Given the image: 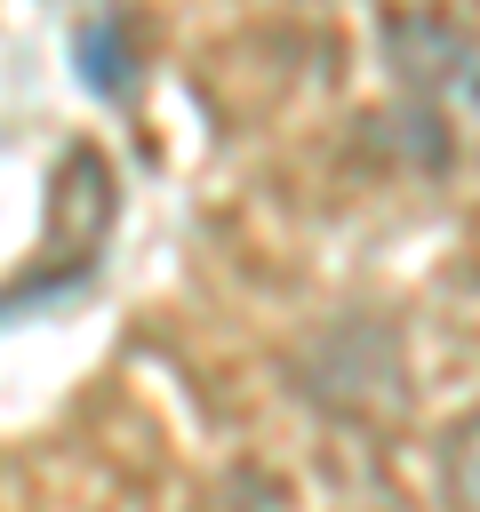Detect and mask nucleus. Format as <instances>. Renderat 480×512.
Segmentation results:
<instances>
[{
    "label": "nucleus",
    "mask_w": 480,
    "mask_h": 512,
    "mask_svg": "<svg viewBox=\"0 0 480 512\" xmlns=\"http://www.w3.org/2000/svg\"><path fill=\"white\" fill-rule=\"evenodd\" d=\"M296 392L336 424H392L408 400V360L384 320H328L296 344Z\"/></svg>",
    "instance_id": "obj_1"
},
{
    "label": "nucleus",
    "mask_w": 480,
    "mask_h": 512,
    "mask_svg": "<svg viewBox=\"0 0 480 512\" xmlns=\"http://www.w3.org/2000/svg\"><path fill=\"white\" fill-rule=\"evenodd\" d=\"M376 40H384L392 80H400V88H416V96L464 88V80H472V64H480L472 32H464L448 8H392V16L376 24Z\"/></svg>",
    "instance_id": "obj_2"
},
{
    "label": "nucleus",
    "mask_w": 480,
    "mask_h": 512,
    "mask_svg": "<svg viewBox=\"0 0 480 512\" xmlns=\"http://www.w3.org/2000/svg\"><path fill=\"white\" fill-rule=\"evenodd\" d=\"M80 80L96 96H128L136 88V40H128V16L104 8L96 24H80Z\"/></svg>",
    "instance_id": "obj_3"
},
{
    "label": "nucleus",
    "mask_w": 480,
    "mask_h": 512,
    "mask_svg": "<svg viewBox=\"0 0 480 512\" xmlns=\"http://www.w3.org/2000/svg\"><path fill=\"white\" fill-rule=\"evenodd\" d=\"M440 504L448 512H480V408H464L440 432Z\"/></svg>",
    "instance_id": "obj_4"
}]
</instances>
